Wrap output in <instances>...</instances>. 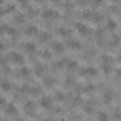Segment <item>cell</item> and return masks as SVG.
Instances as JSON below:
<instances>
[{"instance_id": "cell-1", "label": "cell", "mask_w": 121, "mask_h": 121, "mask_svg": "<svg viewBox=\"0 0 121 121\" xmlns=\"http://www.w3.org/2000/svg\"><path fill=\"white\" fill-rule=\"evenodd\" d=\"M81 21H85V23H102L104 21V13H100L98 9H93V8H87V9H83L81 11Z\"/></svg>"}, {"instance_id": "cell-2", "label": "cell", "mask_w": 121, "mask_h": 121, "mask_svg": "<svg viewBox=\"0 0 121 121\" xmlns=\"http://www.w3.org/2000/svg\"><path fill=\"white\" fill-rule=\"evenodd\" d=\"M40 17H42L45 23H49V21H55V19H59V17H60V11H59L55 6H45V8L40 11Z\"/></svg>"}, {"instance_id": "cell-3", "label": "cell", "mask_w": 121, "mask_h": 121, "mask_svg": "<svg viewBox=\"0 0 121 121\" xmlns=\"http://www.w3.org/2000/svg\"><path fill=\"white\" fill-rule=\"evenodd\" d=\"M74 28H76L78 34L83 36V38H89V36L93 34V26H91V23H85V21H81V19L74 23Z\"/></svg>"}, {"instance_id": "cell-4", "label": "cell", "mask_w": 121, "mask_h": 121, "mask_svg": "<svg viewBox=\"0 0 121 121\" xmlns=\"http://www.w3.org/2000/svg\"><path fill=\"white\" fill-rule=\"evenodd\" d=\"M100 70L104 74H112L113 72V57L112 55H102L100 57Z\"/></svg>"}, {"instance_id": "cell-5", "label": "cell", "mask_w": 121, "mask_h": 121, "mask_svg": "<svg viewBox=\"0 0 121 121\" xmlns=\"http://www.w3.org/2000/svg\"><path fill=\"white\" fill-rule=\"evenodd\" d=\"M49 49L53 51V55H62V53L66 51V45H64V42H60V40H53V42L49 43Z\"/></svg>"}, {"instance_id": "cell-6", "label": "cell", "mask_w": 121, "mask_h": 121, "mask_svg": "<svg viewBox=\"0 0 121 121\" xmlns=\"http://www.w3.org/2000/svg\"><path fill=\"white\" fill-rule=\"evenodd\" d=\"M8 60L11 62V64H17V66H25V55L23 53H15V51H11L9 55H8Z\"/></svg>"}, {"instance_id": "cell-7", "label": "cell", "mask_w": 121, "mask_h": 121, "mask_svg": "<svg viewBox=\"0 0 121 121\" xmlns=\"http://www.w3.org/2000/svg\"><path fill=\"white\" fill-rule=\"evenodd\" d=\"M79 74L83 78H87V79H93V78L98 76V68H95V66H83V68H79Z\"/></svg>"}, {"instance_id": "cell-8", "label": "cell", "mask_w": 121, "mask_h": 121, "mask_svg": "<svg viewBox=\"0 0 121 121\" xmlns=\"http://www.w3.org/2000/svg\"><path fill=\"white\" fill-rule=\"evenodd\" d=\"M53 96L51 95H42L40 96V100H38V104H40V108H43V110H53Z\"/></svg>"}, {"instance_id": "cell-9", "label": "cell", "mask_w": 121, "mask_h": 121, "mask_svg": "<svg viewBox=\"0 0 121 121\" xmlns=\"http://www.w3.org/2000/svg\"><path fill=\"white\" fill-rule=\"evenodd\" d=\"M64 45H66V49H72V51H79V49H83L81 40H76V38L66 40V42H64Z\"/></svg>"}, {"instance_id": "cell-10", "label": "cell", "mask_w": 121, "mask_h": 121, "mask_svg": "<svg viewBox=\"0 0 121 121\" xmlns=\"http://www.w3.org/2000/svg\"><path fill=\"white\" fill-rule=\"evenodd\" d=\"M4 112H6V115L8 117H17V113H19V108H17V104L15 102H8L6 104V108H4Z\"/></svg>"}, {"instance_id": "cell-11", "label": "cell", "mask_w": 121, "mask_h": 121, "mask_svg": "<svg viewBox=\"0 0 121 121\" xmlns=\"http://www.w3.org/2000/svg\"><path fill=\"white\" fill-rule=\"evenodd\" d=\"M95 38H96V45L98 47L106 45V30L104 28H96L95 30Z\"/></svg>"}, {"instance_id": "cell-12", "label": "cell", "mask_w": 121, "mask_h": 121, "mask_svg": "<svg viewBox=\"0 0 121 121\" xmlns=\"http://www.w3.org/2000/svg\"><path fill=\"white\" fill-rule=\"evenodd\" d=\"M57 85V78L55 76H43L42 78V87L43 89H53Z\"/></svg>"}, {"instance_id": "cell-13", "label": "cell", "mask_w": 121, "mask_h": 121, "mask_svg": "<svg viewBox=\"0 0 121 121\" xmlns=\"http://www.w3.org/2000/svg\"><path fill=\"white\" fill-rule=\"evenodd\" d=\"M23 112H25L26 115H36V102H34V100H25Z\"/></svg>"}, {"instance_id": "cell-14", "label": "cell", "mask_w": 121, "mask_h": 121, "mask_svg": "<svg viewBox=\"0 0 121 121\" xmlns=\"http://www.w3.org/2000/svg\"><path fill=\"white\" fill-rule=\"evenodd\" d=\"M38 32H40V28H38L36 25H26L25 30H23V34L28 36V38H30V36H38Z\"/></svg>"}, {"instance_id": "cell-15", "label": "cell", "mask_w": 121, "mask_h": 121, "mask_svg": "<svg viewBox=\"0 0 121 121\" xmlns=\"http://www.w3.org/2000/svg\"><path fill=\"white\" fill-rule=\"evenodd\" d=\"M57 34H59V38H66V40L72 38V30L68 26H57Z\"/></svg>"}, {"instance_id": "cell-16", "label": "cell", "mask_w": 121, "mask_h": 121, "mask_svg": "<svg viewBox=\"0 0 121 121\" xmlns=\"http://www.w3.org/2000/svg\"><path fill=\"white\" fill-rule=\"evenodd\" d=\"M51 32H45V30H40L38 32V42L40 43H51Z\"/></svg>"}, {"instance_id": "cell-17", "label": "cell", "mask_w": 121, "mask_h": 121, "mask_svg": "<svg viewBox=\"0 0 121 121\" xmlns=\"http://www.w3.org/2000/svg\"><path fill=\"white\" fill-rule=\"evenodd\" d=\"M21 45H23V51H25V53H36V42H32V40L23 42Z\"/></svg>"}, {"instance_id": "cell-18", "label": "cell", "mask_w": 121, "mask_h": 121, "mask_svg": "<svg viewBox=\"0 0 121 121\" xmlns=\"http://www.w3.org/2000/svg\"><path fill=\"white\" fill-rule=\"evenodd\" d=\"M43 72H45V62H34L32 74H34V76H40V78H43Z\"/></svg>"}, {"instance_id": "cell-19", "label": "cell", "mask_w": 121, "mask_h": 121, "mask_svg": "<svg viewBox=\"0 0 121 121\" xmlns=\"http://www.w3.org/2000/svg\"><path fill=\"white\" fill-rule=\"evenodd\" d=\"M115 28H117V21H115L113 17H106V30H110V32L113 34Z\"/></svg>"}, {"instance_id": "cell-20", "label": "cell", "mask_w": 121, "mask_h": 121, "mask_svg": "<svg viewBox=\"0 0 121 121\" xmlns=\"http://www.w3.org/2000/svg\"><path fill=\"white\" fill-rule=\"evenodd\" d=\"M83 112H85V113H96V110H95V100L83 102Z\"/></svg>"}, {"instance_id": "cell-21", "label": "cell", "mask_w": 121, "mask_h": 121, "mask_svg": "<svg viewBox=\"0 0 121 121\" xmlns=\"http://www.w3.org/2000/svg\"><path fill=\"white\" fill-rule=\"evenodd\" d=\"M113 96H115V95H113V91H112V89H106V91L102 93V100H104L106 104H110V102L113 100Z\"/></svg>"}, {"instance_id": "cell-22", "label": "cell", "mask_w": 121, "mask_h": 121, "mask_svg": "<svg viewBox=\"0 0 121 121\" xmlns=\"http://www.w3.org/2000/svg\"><path fill=\"white\" fill-rule=\"evenodd\" d=\"M25 21H26L25 13H13V25H23Z\"/></svg>"}, {"instance_id": "cell-23", "label": "cell", "mask_w": 121, "mask_h": 121, "mask_svg": "<svg viewBox=\"0 0 121 121\" xmlns=\"http://www.w3.org/2000/svg\"><path fill=\"white\" fill-rule=\"evenodd\" d=\"M66 68H68L70 72H76V70H79V62H78V60H74V59H68Z\"/></svg>"}, {"instance_id": "cell-24", "label": "cell", "mask_w": 121, "mask_h": 121, "mask_svg": "<svg viewBox=\"0 0 121 121\" xmlns=\"http://www.w3.org/2000/svg\"><path fill=\"white\" fill-rule=\"evenodd\" d=\"M95 115H96V121H110V113H106L102 110H98Z\"/></svg>"}, {"instance_id": "cell-25", "label": "cell", "mask_w": 121, "mask_h": 121, "mask_svg": "<svg viewBox=\"0 0 121 121\" xmlns=\"http://www.w3.org/2000/svg\"><path fill=\"white\" fill-rule=\"evenodd\" d=\"M40 57H42L43 60H49V59L53 57V51H51L49 47H47V49H42V51H40Z\"/></svg>"}, {"instance_id": "cell-26", "label": "cell", "mask_w": 121, "mask_h": 121, "mask_svg": "<svg viewBox=\"0 0 121 121\" xmlns=\"http://www.w3.org/2000/svg\"><path fill=\"white\" fill-rule=\"evenodd\" d=\"M28 76H32V70H28L26 66H21L19 68V78H28Z\"/></svg>"}, {"instance_id": "cell-27", "label": "cell", "mask_w": 121, "mask_h": 121, "mask_svg": "<svg viewBox=\"0 0 121 121\" xmlns=\"http://www.w3.org/2000/svg\"><path fill=\"white\" fill-rule=\"evenodd\" d=\"M0 89H2V91H11V89H13V85H11V81L2 79V81H0Z\"/></svg>"}, {"instance_id": "cell-28", "label": "cell", "mask_w": 121, "mask_h": 121, "mask_svg": "<svg viewBox=\"0 0 121 121\" xmlns=\"http://www.w3.org/2000/svg\"><path fill=\"white\" fill-rule=\"evenodd\" d=\"M64 87L68 89V87H74L76 89V79L72 78V76H66V79H64Z\"/></svg>"}, {"instance_id": "cell-29", "label": "cell", "mask_w": 121, "mask_h": 121, "mask_svg": "<svg viewBox=\"0 0 121 121\" xmlns=\"http://www.w3.org/2000/svg\"><path fill=\"white\" fill-rule=\"evenodd\" d=\"M53 100H59V102H62V100H66V95H64V93H60V91H57V93L53 95Z\"/></svg>"}, {"instance_id": "cell-30", "label": "cell", "mask_w": 121, "mask_h": 121, "mask_svg": "<svg viewBox=\"0 0 121 121\" xmlns=\"http://www.w3.org/2000/svg\"><path fill=\"white\" fill-rule=\"evenodd\" d=\"M8 28H9V25L0 23V36H2V34H8Z\"/></svg>"}, {"instance_id": "cell-31", "label": "cell", "mask_w": 121, "mask_h": 121, "mask_svg": "<svg viewBox=\"0 0 121 121\" xmlns=\"http://www.w3.org/2000/svg\"><path fill=\"white\" fill-rule=\"evenodd\" d=\"M6 104H8L6 96H4V95H0V106H2V108H6Z\"/></svg>"}, {"instance_id": "cell-32", "label": "cell", "mask_w": 121, "mask_h": 121, "mask_svg": "<svg viewBox=\"0 0 121 121\" xmlns=\"http://www.w3.org/2000/svg\"><path fill=\"white\" fill-rule=\"evenodd\" d=\"M4 49H6V43H4V42H2V40H0V53H2V51H4Z\"/></svg>"}, {"instance_id": "cell-33", "label": "cell", "mask_w": 121, "mask_h": 121, "mask_svg": "<svg viewBox=\"0 0 121 121\" xmlns=\"http://www.w3.org/2000/svg\"><path fill=\"white\" fill-rule=\"evenodd\" d=\"M115 76H117V79H121V68H117V70H115Z\"/></svg>"}, {"instance_id": "cell-34", "label": "cell", "mask_w": 121, "mask_h": 121, "mask_svg": "<svg viewBox=\"0 0 121 121\" xmlns=\"http://www.w3.org/2000/svg\"><path fill=\"white\" fill-rule=\"evenodd\" d=\"M115 59H117V62H121V51L117 53V57H115Z\"/></svg>"}, {"instance_id": "cell-35", "label": "cell", "mask_w": 121, "mask_h": 121, "mask_svg": "<svg viewBox=\"0 0 121 121\" xmlns=\"http://www.w3.org/2000/svg\"><path fill=\"white\" fill-rule=\"evenodd\" d=\"M13 121H25V119H21V117H15V119H13Z\"/></svg>"}, {"instance_id": "cell-36", "label": "cell", "mask_w": 121, "mask_h": 121, "mask_svg": "<svg viewBox=\"0 0 121 121\" xmlns=\"http://www.w3.org/2000/svg\"><path fill=\"white\" fill-rule=\"evenodd\" d=\"M57 121H68V119H57Z\"/></svg>"}, {"instance_id": "cell-37", "label": "cell", "mask_w": 121, "mask_h": 121, "mask_svg": "<svg viewBox=\"0 0 121 121\" xmlns=\"http://www.w3.org/2000/svg\"><path fill=\"white\" fill-rule=\"evenodd\" d=\"M119 21H121V11H119Z\"/></svg>"}]
</instances>
